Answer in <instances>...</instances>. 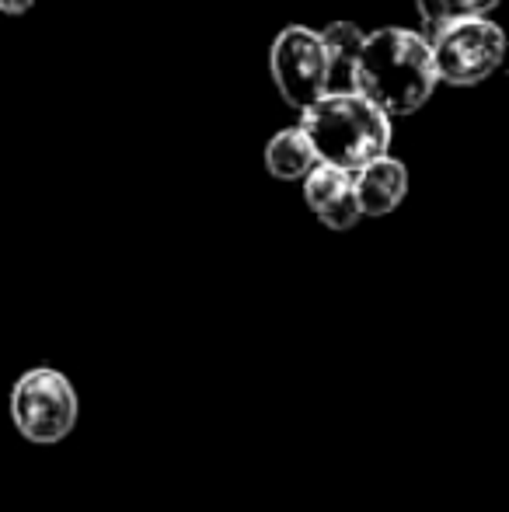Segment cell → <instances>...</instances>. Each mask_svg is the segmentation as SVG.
Returning <instances> with one entry per match:
<instances>
[{
  "label": "cell",
  "instance_id": "3957f363",
  "mask_svg": "<svg viewBox=\"0 0 509 512\" xmlns=\"http://www.w3.org/2000/svg\"><path fill=\"white\" fill-rule=\"evenodd\" d=\"M77 391L67 373L53 366H32L11 387V422L21 439L35 446H53L74 432Z\"/></svg>",
  "mask_w": 509,
  "mask_h": 512
},
{
  "label": "cell",
  "instance_id": "5b68a950",
  "mask_svg": "<svg viewBox=\"0 0 509 512\" xmlns=\"http://www.w3.org/2000/svg\"><path fill=\"white\" fill-rule=\"evenodd\" d=\"M269 67H272V81L279 88V98L290 108H297V112L325 95L328 63H325L321 35L314 28L286 25L276 35V42H272Z\"/></svg>",
  "mask_w": 509,
  "mask_h": 512
},
{
  "label": "cell",
  "instance_id": "8992f818",
  "mask_svg": "<svg viewBox=\"0 0 509 512\" xmlns=\"http://www.w3.org/2000/svg\"><path fill=\"white\" fill-rule=\"evenodd\" d=\"M307 209L325 223L328 230H353L360 223V203L353 192V171H342L335 164L318 161L304 178Z\"/></svg>",
  "mask_w": 509,
  "mask_h": 512
},
{
  "label": "cell",
  "instance_id": "8fae6325",
  "mask_svg": "<svg viewBox=\"0 0 509 512\" xmlns=\"http://www.w3.org/2000/svg\"><path fill=\"white\" fill-rule=\"evenodd\" d=\"M32 7H35V0H0V14H11V18L28 14Z\"/></svg>",
  "mask_w": 509,
  "mask_h": 512
},
{
  "label": "cell",
  "instance_id": "ba28073f",
  "mask_svg": "<svg viewBox=\"0 0 509 512\" xmlns=\"http://www.w3.org/2000/svg\"><path fill=\"white\" fill-rule=\"evenodd\" d=\"M321 46H325V95H349L356 91V60H360L363 49V32L356 21H332V25L321 28Z\"/></svg>",
  "mask_w": 509,
  "mask_h": 512
},
{
  "label": "cell",
  "instance_id": "30bf717a",
  "mask_svg": "<svg viewBox=\"0 0 509 512\" xmlns=\"http://www.w3.org/2000/svg\"><path fill=\"white\" fill-rule=\"evenodd\" d=\"M503 0H415L422 18V35H433L436 28L464 18H489Z\"/></svg>",
  "mask_w": 509,
  "mask_h": 512
},
{
  "label": "cell",
  "instance_id": "9c48e42d",
  "mask_svg": "<svg viewBox=\"0 0 509 512\" xmlns=\"http://www.w3.org/2000/svg\"><path fill=\"white\" fill-rule=\"evenodd\" d=\"M314 164H318V154H314L311 140H307V133L300 126L279 129V133L265 143V168H269V175L279 178V182H300Z\"/></svg>",
  "mask_w": 509,
  "mask_h": 512
},
{
  "label": "cell",
  "instance_id": "277c9868",
  "mask_svg": "<svg viewBox=\"0 0 509 512\" xmlns=\"http://www.w3.org/2000/svg\"><path fill=\"white\" fill-rule=\"evenodd\" d=\"M436 77L454 88H475L499 70L506 56V32L489 18H464L426 35Z\"/></svg>",
  "mask_w": 509,
  "mask_h": 512
},
{
  "label": "cell",
  "instance_id": "6da1fadb",
  "mask_svg": "<svg viewBox=\"0 0 509 512\" xmlns=\"http://www.w3.org/2000/svg\"><path fill=\"white\" fill-rule=\"evenodd\" d=\"M436 67L429 42L412 28H377L363 39L356 60V95L370 98L387 119L419 112L433 98Z\"/></svg>",
  "mask_w": 509,
  "mask_h": 512
},
{
  "label": "cell",
  "instance_id": "52a82bcc",
  "mask_svg": "<svg viewBox=\"0 0 509 512\" xmlns=\"http://www.w3.org/2000/svg\"><path fill=\"white\" fill-rule=\"evenodd\" d=\"M353 192L363 216H387L401 206L408 192V168L398 157H374L360 171H353Z\"/></svg>",
  "mask_w": 509,
  "mask_h": 512
},
{
  "label": "cell",
  "instance_id": "7a4b0ae2",
  "mask_svg": "<svg viewBox=\"0 0 509 512\" xmlns=\"http://www.w3.org/2000/svg\"><path fill=\"white\" fill-rule=\"evenodd\" d=\"M300 129L311 140L318 161L342 171H360L391 147V119L356 91L321 95L318 102L300 108Z\"/></svg>",
  "mask_w": 509,
  "mask_h": 512
}]
</instances>
